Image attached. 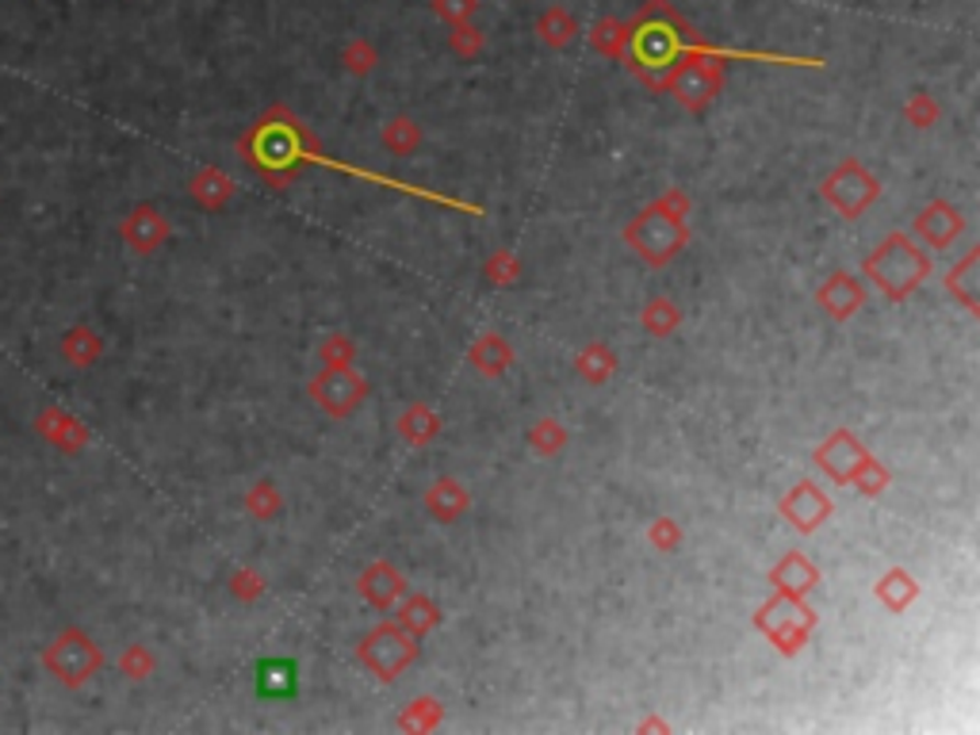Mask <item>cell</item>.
Returning a JSON list of instances; mask_svg holds the SVG:
<instances>
[{"label":"cell","mask_w":980,"mask_h":735,"mask_svg":"<svg viewBox=\"0 0 980 735\" xmlns=\"http://www.w3.org/2000/svg\"><path fill=\"white\" fill-rule=\"evenodd\" d=\"M816 624H820V616L809 605V598L773 594L755 610V628L762 632V636L770 639V644L778 647L786 659H793V655L809 644V636L816 632Z\"/></svg>","instance_id":"obj_6"},{"label":"cell","mask_w":980,"mask_h":735,"mask_svg":"<svg viewBox=\"0 0 980 735\" xmlns=\"http://www.w3.org/2000/svg\"><path fill=\"white\" fill-rule=\"evenodd\" d=\"M866 280L881 291L889 303H904L912 291L923 288V280L931 276V253L920 249V242L912 234H889L877 249L866 253L861 260Z\"/></svg>","instance_id":"obj_4"},{"label":"cell","mask_w":980,"mask_h":735,"mask_svg":"<svg viewBox=\"0 0 980 735\" xmlns=\"http://www.w3.org/2000/svg\"><path fill=\"white\" fill-rule=\"evenodd\" d=\"M816 307L832 322H850L866 307V283L850 272H832L816 291Z\"/></svg>","instance_id":"obj_15"},{"label":"cell","mask_w":980,"mask_h":735,"mask_svg":"<svg viewBox=\"0 0 980 735\" xmlns=\"http://www.w3.org/2000/svg\"><path fill=\"white\" fill-rule=\"evenodd\" d=\"M319 357H322V368H345L357 360V342L345 334H330L326 342L319 345Z\"/></svg>","instance_id":"obj_41"},{"label":"cell","mask_w":980,"mask_h":735,"mask_svg":"<svg viewBox=\"0 0 980 735\" xmlns=\"http://www.w3.org/2000/svg\"><path fill=\"white\" fill-rule=\"evenodd\" d=\"M394 430H399V437L407 441L410 448H425L437 441L441 414L430 407V402H410V407L399 414V422H394Z\"/></svg>","instance_id":"obj_21"},{"label":"cell","mask_w":980,"mask_h":735,"mask_svg":"<svg viewBox=\"0 0 980 735\" xmlns=\"http://www.w3.org/2000/svg\"><path fill=\"white\" fill-rule=\"evenodd\" d=\"M590 46H594L602 58L624 62V51H628V20H613V15L598 20L594 27H590Z\"/></svg>","instance_id":"obj_29"},{"label":"cell","mask_w":980,"mask_h":735,"mask_svg":"<svg viewBox=\"0 0 980 735\" xmlns=\"http://www.w3.org/2000/svg\"><path fill=\"white\" fill-rule=\"evenodd\" d=\"M873 594H877V602H881L889 613H904L907 605L920 598V582H915L912 571H904V567H889V571L877 579Z\"/></svg>","instance_id":"obj_24"},{"label":"cell","mask_w":980,"mask_h":735,"mask_svg":"<svg viewBox=\"0 0 980 735\" xmlns=\"http://www.w3.org/2000/svg\"><path fill=\"white\" fill-rule=\"evenodd\" d=\"M483 276H487L490 283H494V288H513V283L521 280L517 253H513V249H494L487 257V265H483Z\"/></svg>","instance_id":"obj_37"},{"label":"cell","mask_w":980,"mask_h":735,"mask_svg":"<svg viewBox=\"0 0 980 735\" xmlns=\"http://www.w3.org/2000/svg\"><path fill=\"white\" fill-rule=\"evenodd\" d=\"M342 66L349 69L353 77H365L379 66V51L368 43V38H349V43L342 46Z\"/></svg>","instance_id":"obj_39"},{"label":"cell","mask_w":980,"mask_h":735,"mask_svg":"<svg viewBox=\"0 0 980 735\" xmlns=\"http://www.w3.org/2000/svg\"><path fill=\"white\" fill-rule=\"evenodd\" d=\"M172 226L169 219L162 215V211L154 208V203H134L131 211H126V219L120 223V238L126 249L142 253V257H149V253H157L165 242H169Z\"/></svg>","instance_id":"obj_12"},{"label":"cell","mask_w":980,"mask_h":735,"mask_svg":"<svg viewBox=\"0 0 980 735\" xmlns=\"http://www.w3.org/2000/svg\"><path fill=\"white\" fill-rule=\"evenodd\" d=\"M647 541H652L655 552H675L682 548V525H678L675 517H655L652 525H647Z\"/></svg>","instance_id":"obj_43"},{"label":"cell","mask_w":980,"mask_h":735,"mask_svg":"<svg viewBox=\"0 0 980 735\" xmlns=\"http://www.w3.org/2000/svg\"><path fill=\"white\" fill-rule=\"evenodd\" d=\"M417 647H422V639L410 636L399 621H383L360 639L357 662L371 678H379V682H394L417 659Z\"/></svg>","instance_id":"obj_7"},{"label":"cell","mask_w":980,"mask_h":735,"mask_svg":"<svg viewBox=\"0 0 980 735\" xmlns=\"http://www.w3.org/2000/svg\"><path fill=\"white\" fill-rule=\"evenodd\" d=\"M698 38L701 35L686 23V15L670 0H644L639 12L628 20V51H624V62H628L636 81H644L652 92H667L670 74L682 66L686 51Z\"/></svg>","instance_id":"obj_1"},{"label":"cell","mask_w":980,"mask_h":735,"mask_svg":"<svg viewBox=\"0 0 980 735\" xmlns=\"http://www.w3.org/2000/svg\"><path fill=\"white\" fill-rule=\"evenodd\" d=\"M690 196L682 188H667L655 203H647L636 219H628L624 226V245L636 253L644 265L662 268L690 245Z\"/></svg>","instance_id":"obj_3"},{"label":"cell","mask_w":980,"mask_h":735,"mask_svg":"<svg viewBox=\"0 0 980 735\" xmlns=\"http://www.w3.org/2000/svg\"><path fill=\"white\" fill-rule=\"evenodd\" d=\"M311 146H314V138L307 134V126L299 123L283 104L268 108V112L260 115L238 142L245 162L276 188L291 185V180L299 177V169L307 165V149Z\"/></svg>","instance_id":"obj_2"},{"label":"cell","mask_w":980,"mask_h":735,"mask_svg":"<svg viewBox=\"0 0 980 735\" xmlns=\"http://www.w3.org/2000/svg\"><path fill=\"white\" fill-rule=\"evenodd\" d=\"M575 368H579V376L587 379V383L602 387V383H610L613 371H616V353L605 342H590L587 349L575 357Z\"/></svg>","instance_id":"obj_30"},{"label":"cell","mask_w":980,"mask_h":735,"mask_svg":"<svg viewBox=\"0 0 980 735\" xmlns=\"http://www.w3.org/2000/svg\"><path fill=\"white\" fill-rule=\"evenodd\" d=\"M946 296L958 299L961 311L980 314V249H969L966 257L946 272Z\"/></svg>","instance_id":"obj_20"},{"label":"cell","mask_w":980,"mask_h":735,"mask_svg":"<svg viewBox=\"0 0 980 735\" xmlns=\"http://www.w3.org/2000/svg\"><path fill=\"white\" fill-rule=\"evenodd\" d=\"M357 590L371 610H394L399 598L407 594V579H402V571H394L387 559H371L365 571H360Z\"/></svg>","instance_id":"obj_16"},{"label":"cell","mask_w":980,"mask_h":735,"mask_svg":"<svg viewBox=\"0 0 980 735\" xmlns=\"http://www.w3.org/2000/svg\"><path fill=\"white\" fill-rule=\"evenodd\" d=\"M904 120H907V126H915V131H931V126L943 120V108H938V100L931 97V92H912V97L904 100Z\"/></svg>","instance_id":"obj_38"},{"label":"cell","mask_w":980,"mask_h":735,"mask_svg":"<svg viewBox=\"0 0 980 735\" xmlns=\"http://www.w3.org/2000/svg\"><path fill=\"white\" fill-rule=\"evenodd\" d=\"M639 322L652 337H675L678 326H682V311H678L675 299L667 296H652L639 311Z\"/></svg>","instance_id":"obj_28"},{"label":"cell","mask_w":980,"mask_h":735,"mask_svg":"<svg viewBox=\"0 0 980 735\" xmlns=\"http://www.w3.org/2000/svg\"><path fill=\"white\" fill-rule=\"evenodd\" d=\"M265 590H268V582H265V575H260L257 567H238V571L231 575V594L245 605L260 602Z\"/></svg>","instance_id":"obj_40"},{"label":"cell","mask_w":980,"mask_h":735,"mask_svg":"<svg viewBox=\"0 0 980 735\" xmlns=\"http://www.w3.org/2000/svg\"><path fill=\"white\" fill-rule=\"evenodd\" d=\"M575 35H579V20H575L564 4H552L536 15V38H541L548 51H567V46L575 43Z\"/></svg>","instance_id":"obj_25"},{"label":"cell","mask_w":980,"mask_h":735,"mask_svg":"<svg viewBox=\"0 0 980 735\" xmlns=\"http://www.w3.org/2000/svg\"><path fill=\"white\" fill-rule=\"evenodd\" d=\"M567 441H571V433H567V425L556 422V417H541V422L528 430V448H533L536 456H544V460L564 453Z\"/></svg>","instance_id":"obj_32"},{"label":"cell","mask_w":980,"mask_h":735,"mask_svg":"<svg viewBox=\"0 0 980 735\" xmlns=\"http://www.w3.org/2000/svg\"><path fill=\"white\" fill-rule=\"evenodd\" d=\"M104 662L108 659H104V652H100V644L85 628H77V624L62 628L43 652V670L51 678H58L66 690H81V686H89L92 678L104 670Z\"/></svg>","instance_id":"obj_5"},{"label":"cell","mask_w":980,"mask_h":735,"mask_svg":"<svg viewBox=\"0 0 980 735\" xmlns=\"http://www.w3.org/2000/svg\"><path fill=\"white\" fill-rule=\"evenodd\" d=\"M468 365L476 368L479 376H487V379L505 376V371H510V365H513V349H510V342H505L502 334H483V337H479V342H471V349H468Z\"/></svg>","instance_id":"obj_23"},{"label":"cell","mask_w":980,"mask_h":735,"mask_svg":"<svg viewBox=\"0 0 980 735\" xmlns=\"http://www.w3.org/2000/svg\"><path fill=\"white\" fill-rule=\"evenodd\" d=\"M636 732H670V724H662L659 716H647V721L636 724Z\"/></svg>","instance_id":"obj_45"},{"label":"cell","mask_w":980,"mask_h":735,"mask_svg":"<svg viewBox=\"0 0 980 735\" xmlns=\"http://www.w3.org/2000/svg\"><path fill=\"white\" fill-rule=\"evenodd\" d=\"M915 234H920V242H927L931 249H950V245L966 234V215H961L958 203L931 200L927 208H920V215H915Z\"/></svg>","instance_id":"obj_14"},{"label":"cell","mask_w":980,"mask_h":735,"mask_svg":"<svg viewBox=\"0 0 980 735\" xmlns=\"http://www.w3.org/2000/svg\"><path fill=\"white\" fill-rule=\"evenodd\" d=\"M257 690H260V698H276V701L291 698V693L299 690L296 662H291V659H265V662H260V670H257Z\"/></svg>","instance_id":"obj_27"},{"label":"cell","mask_w":980,"mask_h":735,"mask_svg":"<svg viewBox=\"0 0 980 735\" xmlns=\"http://www.w3.org/2000/svg\"><path fill=\"white\" fill-rule=\"evenodd\" d=\"M770 587L773 594H789V598H809L812 590L820 587V567L812 564L809 556H801V552H786V556L778 559V564L770 567Z\"/></svg>","instance_id":"obj_17"},{"label":"cell","mask_w":980,"mask_h":735,"mask_svg":"<svg viewBox=\"0 0 980 735\" xmlns=\"http://www.w3.org/2000/svg\"><path fill=\"white\" fill-rule=\"evenodd\" d=\"M433 12L453 27V23H468L479 12V0H433Z\"/></svg>","instance_id":"obj_44"},{"label":"cell","mask_w":980,"mask_h":735,"mask_svg":"<svg viewBox=\"0 0 980 735\" xmlns=\"http://www.w3.org/2000/svg\"><path fill=\"white\" fill-rule=\"evenodd\" d=\"M448 46H453V54H460L464 62L479 58L483 54V31L476 27V23H453V35H448Z\"/></svg>","instance_id":"obj_42"},{"label":"cell","mask_w":980,"mask_h":735,"mask_svg":"<svg viewBox=\"0 0 980 735\" xmlns=\"http://www.w3.org/2000/svg\"><path fill=\"white\" fill-rule=\"evenodd\" d=\"M35 433L46 441V445H54L58 453H66V456L85 453L89 441H92L89 425H85L81 417L69 414V410H62V407H43V410H38V414H35Z\"/></svg>","instance_id":"obj_13"},{"label":"cell","mask_w":980,"mask_h":735,"mask_svg":"<svg viewBox=\"0 0 980 735\" xmlns=\"http://www.w3.org/2000/svg\"><path fill=\"white\" fill-rule=\"evenodd\" d=\"M778 513L789 528H797L801 536H812L820 525H827V517L835 513V502L824 494V487L816 479H801L793 490L778 498Z\"/></svg>","instance_id":"obj_10"},{"label":"cell","mask_w":980,"mask_h":735,"mask_svg":"<svg viewBox=\"0 0 980 735\" xmlns=\"http://www.w3.org/2000/svg\"><path fill=\"white\" fill-rule=\"evenodd\" d=\"M869 448L861 445V441L855 437L850 430H835L827 441H820L816 453H812V464H816L820 471H824L832 483L847 487L850 476H855V468L861 464V456H866Z\"/></svg>","instance_id":"obj_11"},{"label":"cell","mask_w":980,"mask_h":735,"mask_svg":"<svg viewBox=\"0 0 980 735\" xmlns=\"http://www.w3.org/2000/svg\"><path fill=\"white\" fill-rule=\"evenodd\" d=\"M234 192H238V185H234L231 172L219 169V165H203V169L188 180V196H192L203 211H223L226 203L234 200Z\"/></svg>","instance_id":"obj_19"},{"label":"cell","mask_w":980,"mask_h":735,"mask_svg":"<svg viewBox=\"0 0 980 735\" xmlns=\"http://www.w3.org/2000/svg\"><path fill=\"white\" fill-rule=\"evenodd\" d=\"M824 200L839 211L843 219H858L861 211H869L881 196V180L858 162V157H843L832 172L824 177Z\"/></svg>","instance_id":"obj_8"},{"label":"cell","mask_w":980,"mask_h":735,"mask_svg":"<svg viewBox=\"0 0 980 735\" xmlns=\"http://www.w3.org/2000/svg\"><path fill=\"white\" fill-rule=\"evenodd\" d=\"M399 624L410 632V636H430L441 624V605L433 602L430 594H402L399 598Z\"/></svg>","instance_id":"obj_26"},{"label":"cell","mask_w":980,"mask_h":735,"mask_svg":"<svg viewBox=\"0 0 980 735\" xmlns=\"http://www.w3.org/2000/svg\"><path fill=\"white\" fill-rule=\"evenodd\" d=\"M115 667H120V675L126 678V682H146V678H154L157 659H154V652H149L146 644H131V647H123V655H120Z\"/></svg>","instance_id":"obj_36"},{"label":"cell","mask_w":980,"mask_h":735,"mask_svg":"<svg viewBox=\"0 0 980 735\" xmlns=\"http://www.w3.org/2000/svg\"><path fill=\"white\" fill-rule=\"evenodd\" d=\"M468 510H471V494L460 479L441 476V479H433L430 490H425V513H430L433 521H441V525H453V521H460Z\"/></svg>","instance_id":"obj_18"},{"label":"cell","mask_w":980,"mask_h":735,"mask_svg":"<svg viewBox=\"0 0 980 735\" xmlns=\"http://www.w3.org/2000/svg\"><path fill=\"white\" fill-rule=\"evenodd\" d=\"M889 483H892L889 468H884V464L877 460V456H869V453L861 456L855 476H850V487H858V494H866V498H881L884 490H889Z\"/></svg>","instance_id":"obj_35"},{"label":"cell","mask_w":980,"mask_h":735,"mask_svg":"<svg viewBox=\"0 0 980 735\" xmlns=\"http://www.w3.org/2000/svg\"><path fill=\"white\" fill-rule=\"evenodd\" d=\"M379 142H383L387 154L410 157V154H417V149H422V126L410 120V115H394V120L383 126Z\"/></svg>","instance_id":"obj_31"},{"label":"cell","mask_w":980,"mask_h":735,"mask_svg":"<svg viewBox=\"0 0 980 735\" xmlns=\"http://www.w3.org/2000/svg\"><path fill=\"white\" fill-rule=\"evenodd\" d=\"M441 724H445V709H441L437 698H414L399 713L402 732H433V728H441Z\"/></svg>","instance_id":"obj_33"},{"label":"cell","mask_w":980,"mask_h":735,"mask_svg":"<svg viewBox=\"0 0 980 735\" xmlns=\"http://www.w3.org/2000/svg\"><path fill=\"white\" fill-rule=\"evenodd\" d=\"M280 510H283V498H280V487H276L272 479H257V483L245 490V513H249V517L272 521Z\"/></svg>","instance_id":"obj_34"},{"label":"cell","mask_w":980,"mask_h":735,"mask_svg":"<svg viewBox=\"0 0 980 735\" xmlns=\"http://www.w3.org/2000/svg\"><path fill=\"white\" fill-rule=\"evenodd\" d=\"M62 360H66L69 368L85 371L92 368L100 357H104V337L97 334L92 326H69L66 334H62Z\"/></svg>","instance_id":"obj_22"},{"label":"cell","mask_w":980,"mask_h":735,"mask_svg":"<svg viewBox=\"0 0 980 735\" xmlns=\"http://www.w3.org/2000/svg\"><path fill=\"white\" fill-rule=\"evenodd\" d=\"M368 379L360 376L353 365L345 368H322L311 376V383H307V394H311L314 402H319L322 414L330 417H349L360 410V402L368 399Z\"/></svg>","instance_id":"obj_9"}]
</instances>
